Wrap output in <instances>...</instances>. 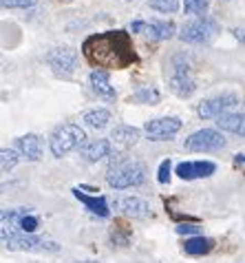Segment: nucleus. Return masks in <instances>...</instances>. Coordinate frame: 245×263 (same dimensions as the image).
I'll return each instance as SVG.
<instances>
[{"label": "nucleus", "mask_w": 245, "mask_h": 263, "mask_svg": "<svg viewBox=\"0 0 245 263\" xmlns=\"http://www.w3.org/2000/svg\"><path fill=\"white\" fill-rule=\"evenodd\" d=\"M82 53L99 69H126L137 60L133 42L126 31H106L84 40Z\"/></svg>", "instance_id": "nucleus-1"}, {"label": "nucleus", "mask_w": 245, "mask_h": 263, "mask_svg": "<svg viewBox=\"0 0 245 263\" xmlns=\"http://www.w3.org/2000/svg\"><path fill=\"white\" fill-rule=\"evenodd\" d=\"M111 166L106 173V181L115 191H126V188L141 186L146 181V166L141 162H133V159H124V155L115 153L111 155Z\"/></svg>", "instance_id": "nucleus-2"}, {"label": "nucleus", "mask_w": 245, "mask_h": 263, "mask_svg": "<svg viewBox=\"0 0 245 263\" xmlns=\"http://www.w3.org/2000/svg\"><path fill=\"white\" fill-rule=\"evenodd\" d=\"M0 239H3V246L7 250H31V252L60 250V246L55 241H49L38 235H29V232H23V230H13V228H0Z\"/></svg>", "instance_id": "nucleus-3"}, {"label": "nucleus", "mask_w": 245, "mask_h": 263, "mask_svg": "<svg viewBox=\"0 0 245 263\" xmlns=\"http://www.w3.org/2000/svg\"><path fill=\"white\" fill-rule=\"evenodd\" d=\"M84 142H86V133L80 124H62L49 137V148H51L53 157L62 159L64 155L84 146Z\"/></svg>", "instance_id": "nucleus-4"}, {"label": "nucleus", "mask_w": 245, "mask_h": 263, "mask_svg": "<svg viewBox=\"0 0 245 263\" xmlns=\"http://www.w3.org/2000/svg\"><path fill=\"white\" fill-rule=\"evenodd\" d=\"M219 33V25L217 20L212 18H197L192 23L181 27V33H179V40L188 42V45H208L210 40L217 38Z\"/></svg>", "instance_id": "nucleus-5"}, {"label": "nucleus", "mask_w": 245, "mask_h": 263, "mask_svg": "<svg viewBox=\"0 0 245 263\" xmlns=\"http://www.w3.org/2000/svg\"><path fill=\"white\" fill-rule=\"evenodd\" d=\"M223 146H226V137L214 128H201L183 142V148L188 153H212L223 148Z\"/></svg>", "instance_id": "nucleus-6"}, {"label": "nucleus", "mask_w": 245, "mask_h": 263, "mask_svg": "<svg viewBox=\"0 0 245 263\" xmlns=\"http://www.w3.org/2000/svg\"><path fill=\"white\" fill-rule=\"evenodd\" d=\"M47 62L57 78H71L77 64V51L71 47H57L47 55Z\"/></svg>", "instance_id": "nucleus-7"}, {"label": "nucleus", "mask_w": 245, "mask_h": 263, "mask_svg": "<svg viewBox=\"0 0 245 263\" xmlns=\"http://www.w3.org/2000/svg\"><path fill=\"white\" fill-rule=\"evenodd\" d=\"M236 104H239V98H236L234 93H223V96L203 100L199 104L197 113H199V118H203V120H217L223 113H228L230 108H234Z\"/></svg>", "instance_id": "nucleus-8"}, {"label": "nucleus", "mask_w": 245, "mask_h": 263, "mask_svg": "<svg viewBox=\"0 0 245 263\" xmlns=\"http://www.w3.org/2000/svg\"><path fill=\"white\" fill-rule=\"evenodd\" d=\"M144 130H146L148 140H153V142H166V140L175 137L179 130H181V120H179V118H159V120H150V122H146Z\"/></svg>", "instance_id": "nucleus-9"}, {"label": "nucleus", "mask_w": 245, "mask_h": 263, "mask_svg": "<svg viewBox=\"0 0 245 263\" xmlns=\"http://www.w3.org/2000/svg\"><path fill=\"white\" fill-rule=\"evenodd\" d=\"M141 33L148 40H170L177 33V27L170 20H150V23H144Z\"/></svg>", "instance_id": "nucleus-10"}, {"label": "nucleus", "mask_w": 245, "mask_h": 263, "mask_svg": "<svg viewBox=\"0 0 245 263\" xmlns=\"http://www.w3.org/2000/svg\"><path fill=\"white\" fill-rule=\"evenodd\" d=\"M16 151L29 162H38L42 157V140L35 133H27L16 140Z\"/></svg>", "instance_id": "nucleus-11"}, {"label": "nucleus", "mask_w": 245, "mask_h": 263, "mask_svg": "<svg viewBox=\"0 0 245 263\" xmlns=\"http://www.w3.org/2000/svg\"><path fill=\"white\" fill-rule=\"evenodd\" d=\"M91 80V89L95 93L97 98L102 100H115L117 98V93H115V86H111V80H109V73L102 71V69H95L89 76Z\"/></svg>", "instance_id": "nucleus-12"}, {"label": "nucleus", "mask_w": 245, "mask_h": 263, "mask_svg": "<svg viewBox=\"0 0 245 263\" xmlns=\"http://www.w3.org/2000/svg\"><path fill=\"white\" fill-rule=\"evenodd\" d=\"M170 91L179 98H190L197 91V82L188 76V71H175V76L170 78Z\"/></svg>", "instance_id": "nucleus-13"}, {"label": "nucleus", "mask_w": 245, "mask_h": 263, "mask_svg": "<svg viewBox=\"0 0 245 263\" xmlns=\"http://www.w3.org/2000/svg\"><path fill=\"white\" fill-rule=\"evenodd\" d=\"M73 195L84 203L86 210H91L93 215H97V217H109L111 215L109 206H106V199L102 195H84L82 188H73Z\"/></svg>", "instance_id": "nucleus-14"}, {"label": "nucleus", "mask_w": 245, "mask_h": 263, "mask_svg": "<svg viewBox=\"0 0 245 263\" xmlns=\"http://www.w3.org/2000/svg\"><path fill=\"white\" fill-rule=\"evenodd\" d=\"M217 126L226 133L245 137V115L243 113H223L221 118H217Z\"/></svg>", "instance_id": "nucleus-15"}, {"label": "nucleus", "mask_w": 245, "mask_h": 263, "mask_svg": "<svg viewBox=\"0 0 245 263\" xmlns=\"http://www.w3.org/2000/svg\"><path fill=\"white\" fill-rule=\"evenodd\" d=\"M119 210L126 217H133V219H144V217L150 215L148 201L139 199V197H124V199L119 201Z\"/></svg>", "instance_id": "nucleus-16"}, {"label": "nucleus", "mask_w": 245, "mask_h": 263, "mask_svg": "<svg viewBox=\"0 0 245 263\" xmlns=\"http://www.w3.org/2000/svg\"><path fill=\"white\" fill-rule=\"evenodd\" d=\"M109 155H111V142L109 140L89 142L82 148V157L86 159V162H91V164H95V162H99V159H104Z\"/></svg>", "instance_id": "nucleus-17"}, {"label": "nucleus", "mask_w": 245, "mask_h": 263, "mask_svg": "<svg viewBox=\"0 0 245 263\" xmlns=\"http://www.w3.org/2000/svg\"><path fill=\"white\" fill-rule=\"evenodd\" d=\"M139 128H135V126H115L113 128V133H111V140L115 142V144H119V146H135L137 142H139Z\"/></svg>", "instance_id": "nucleus-18"}, {"label": "nucleus", "mask_w": 245, "mask_h": 263, "mask_svg": "<svg viewBox=\"0 0 245 263\" xmlns=\"http://www.w3.org/2000/svg\"><path fill=\"white\" fill-rule=\"evenodd\" d=\"M214 248V241L212 239H208V237H190V239H186V243H183V250L186 254H192V257H201V254H208Z\"/></svg>", "instance_id": "nucleus-19"}, {"label": "nucleus", "mask_w": 245, "mask_h": 263, "mask_svg": "<svg viewBox=\"0 0 245 263\" xmlns=\"http://www.w3.org/2000/svg\"><path fill=\"white\" fill-rule=\"evenodd\" d=\"M82 122L86 124V126L99 130V128H104L106 124L111 122V113L106 111V108H93V111H86V113H84Z\"/></svg>", "instance_id": "nucleus-20"}, {"label": "nucleus", "mask_w": 245, "mask_h": 263, "mask_svg": "<svg viewBox=\"0 0 245 263\" xmlns=\"http://www.w3.org/2000/svg\"><path fill=\"white\" fill-rule=\"evenodd\" d=\"M20 153L18 151H13V148H3L0 151V171H3V175H7L9 171H13L18 164V157Z\"/></svg>", "instance_id": "nucleus-21"}, {"label": "nucleus", "mask_w": 245, "mask_h": 263, "mask_svg": "<svg viewBox=\"0 0 245 263\" xmlns=\"http://www.w3.org/2000/svg\"><path fill=\"white\" fill-rule=\"evenodd\" d=\"M208 7H210V3L208 0H183V9L188 16H199L203 18L208 13Z\"/></svg>", "instance_id": "nucleus-22"}, {"label": "nucleus", "mask_w": 245, "mask_h": 263, "mask_svg": "<svg viewBox=\"0 0 245 263\" xmlns=\"http://www.w3.org/2000/svg\"><path fill=\"white\" fill-rule=\"evenodd\" d=\"M133 100L139 102V104H157V102L161 100V96H159V91L150 89V86H144V89H139L135 93Z\"/></svg>", "instance_id": "nucleus-23"}, {"label": "nucleus", "mask_w": 245, "mask_h": 263, "mask_svg": "<svg viewBox=\"0 0 245 263\" xmlns=\"http://www.w3.org/2000/svg\"><path fill=\"white\" fill-rule=\"evenodd\" d=\"M150 9L159 13H177L179 11V0H150Z\"/></svg>", "instance_id": "nucleus-24"}, {"label": "nucleus", "mask_w": 245, "mask_h": 263, "mask_svg": "<svg viewBox=\"0 0 245 263\" xmlns=\"http://www.w3.org/2000/svg\"><path fill=\"white\" fill-rule=\"evenodd\" d=\"M177 175L181 179H197V173H194V162H181V164H177Z\"/></svg>", "instance_id": "nucleus-25"}, {"label": "nucleus", "mask_w": 245, "mask_h": 263, "mask_svg": "<svg viewBox=\"0 0 245 263\" xmlns=\"http://www.w3.org/2000/svg\"><path fill=\"white\" fill-rule=\"evenodd\" d=\"M217 171V166L212 162H194V173H197V177H210Z\"/></svg>", "instance_id": "nucleus-26"}, {"label": "nucleus", "mask_w": 245, "mask_h": 263, "mask_svg": "<svg viewBox=\"0 0 245 263\" xmlns=\"http://www.w3.org/2000/svg\"><path fill=\"white\" fill-rule=\"evenodd\" d=\"M5 9H29L33 7L38 0H0Z\"/></svg>", "instance_id": "nucleus-27"}, {"label": "nucleus", "mask_w": 245, "mask_h": 263, "mask_svg": "<svg viewBox=\"0 0 245 263\" xmlns=\"http://www.w3.org/2000/svg\"><path fill=\"white\" fill-rule=\"evenodd\" d=\"M170 159H164V162L159 164V171H157V179H159V184H168L170 181Z\"/></svg>", "instance_id": "nucleus-28"}, {"label": "nucleus", "mask_w": 245, "mask_h": 263, "mask_svg": "<svg viewBox=\"0 0 245 263\" xmlns=\"http://www.w3.org/2000/svg\"><path fill=\"white\" fill-rule=\"evenodd\" d=\"M175 230H177V235H194V237H197L201 228L197 223H179Z\"/></svg>", "instance_id": "nucleus-29"}, {"label": "nucleus", "mask_w": 245, "mask_h": 263, "mask_svg": "<svg viewBox=\"0 0 245 263\" xmlns=\"http://www.w3.org/2000/svg\"><path fill=\"white\" fill-rule=\"evenodd\" d=\"M234 164L236 166H245V153H236V155H234Z\"/></svg>", "instance_id": "nucleus-30"}, {"label": "nucleus", "mask_w": 245, "mask_h": 263, "mask_svg": "<svg viewBox=\"0 0 245 263\" xmlns=\"http://www.w3.org/2000/svg\"><path fill=\"white\" fill-rule=\"evenodd\" d=\"M73 263H99V261H73Z\"/></svg>", "instance_id": "nucleus-31"}]
</instances>
